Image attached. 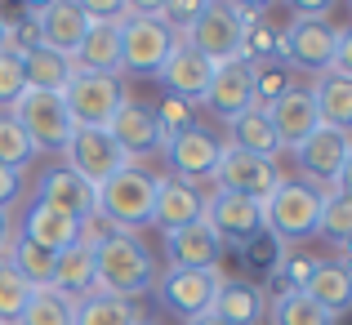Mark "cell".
<instances>
[{
  "label": "cell",
  "mask_w": 352,
  "mask_h": 325,
  "mask_svg": "<svg viewBox=\"0 0 352 325\" xmlns=\"http://www.w3.org/2000/svg\"><path fill=\"white\" fill-rule=\"evenodd\" d=\"M156 276H161V263L134 232H112L107 240L94 245L98 290L120 294V299H143L147 290H156Z\"/></svg>",
  "instance_id": "1"
},
{
  "label": "cell",
  "mask_w": 352,
  "mask_h": 325,
  "mask_svg": "<svg viewBox=\"0 0 352 325\" xmlns=\"http://www.w3.org/2000/svg\"><path fill=\"white\" fill-rule=\"evenodd\" d=\"M258 18V9L250 5H228V0H206V9L197 14V23L179 36L188 49H197L206 63H245V27Z\"/></svg>",
  "instance_id": "2"
},
{
  "label": "cell",
  "mask_w": 352,
  "mask_h": 325,
  "mask_svg": "<svg viewBox=\"0 0 352 325\" xmlns=\"http://www.w3.org/2000/svg\"><path fill=\"white\" fill-rule=\"evenodd\" d=\"M321 205H326V192L321 188H312L303 179H281L276 192L263 197V232L276 236L281 245L308 240V236H317Z\"/></svg>",
  "instance_id": "3"
},
{
  "label": "cell",
  "mask_w": 352,
  "mask_h": 325,
  "mask_svg": "<svg viewBox=\"0 0 352 325\" xmlns=\"http://www.w3.org/2000/svg\"><path fill=\"white\" fill-rule=\"evenodd\" d=\"M156 210V174H147L143 165H120L112 179L98 188V218L112 223L116 232L147 227Z\"/></svg>",
  "instance_id": "4"
},
{
  "label": "cell",
  "mask_w": 352,
  "mask_h": 325,
  "mask_svg": "<svg viewBox=\"0 0 352 325\" xmlns=\"http://www.w3.org/2000/svg\"><path fill=\"white\" fill-rule=\"evenodd\" d=\"M174 45H179V32H170L156 14L134 5V14L120 23V71L156 76L165 67V58L174 54Z\"/></svg>",
  "instance_id": "5"
},
{
  "label": "cell",
  "mask_w": 352,
  "mask_h": 325,
  "mask_svg": "<svg viewBox=\"0 0 352 325\" xmlns=\"http://www.w3.org/2000/svg\"><path fill=\"white\" fill-rule=\"evenodd\" d=\"M335 49H339V27L321 14H299L281 32V63L303 71V76H326L335 67Z\"/></svg>",
  "instance_id": "6"
},
{
  "label": "cell",
  "mask_w": 352,
  "mask_h": 325,
  "mask_svg": "<svg viewBox=\"0 0 352 325\" xmlns=\"http://www.w3.org/2000/svg\"><path fill=\"white\" fill-rule=\"evenodd\" d=\"M14 120L23 125V134L32 138L36 156L41 152H63L72 138V116H67V103L63 94H45V89H27L23 98L14 103Z\"/></svg>",
  "instance_id": "7"
},
{
  "label": "cell",
  "mask_w": 352,
  "mask_h": 325,
  "mask_svg": "<svg viewBox=\"0 0 352 325\" xmlns=\"http://www.w3.org/2000/svg\"><path fill=\"white\" fill-rule=\"evenodd\" d=\"M63 103L76 129H107V120L125 103V85L120 76H94V71H76L72 85L63 89Z\"/></svg>",
  "instance_id": "8"
},
{
  "label": "cell",
  "mask_w": 352,
  "mask_h": 325,
  "mask_svg": "<svg viewBox=\"0 0 352 325\" xmlns=\"http://www.w3.org/2000/svg\"><path fill=\"white\" fill-rule=\"evenodd\" d=\"M63 165L98 192L120 170V165H129V161H125V152L112 143L107 129H72L67 147H63Z\"/></svg>",
  "instance_id": "9"
},
{
  "label": "cell",
  "mask_w": 352,
  "mask_h": 325,
  "mask_svg": "<svg viewBox=\"0 0 352 325\" xmlns=\"http://www.w3.org/2000/svg\"><path fill=\"white\" fill-rule=\"evenodd\" d=\"M219 272H192V267H165L156 276V290H161V308L174 312L183 321H197L214 308V294H219Z\"/></svg>",
  "instance_id": "10"
},
{
  "label": "cell",
  "mask_w": 352,
  "mask_h": 325,
  "mask_svg": "<svg viewBox=\"0 0 352 325\" xmlns=\"http://www.w3.org/2000/svg\"><path fill=\"white\" fill-rule=\"evenodd\" d=\"M214 183H219V192L263 201L267 192H276L281 170H276V161H267V156H250V152H236V147H223V156H219V165H214Z\"/></svg>",
  "instance_id": "11"
},
{
  "label": "cell",
  "mask_w": 352,
  "mask_h": 325,
  "mask_svg": "<svg viewBox=\"0 0 352 325\" xmlns=\"http://www.w3.org/2000/svg\"><path fill=\"white\" fill-rule=\"evenodd\" d=\"M348 152H352V134L317 125L299 147H294V161H299V170H303V183H312V188H335Z\"/></svg>",
  "instance_id": "12"
},
{
  "label": "cell",
  "mask_w": 352,
  "mask_h": 325,
  "mask_svg": "<svg viewBox=\"0 0 352 325\" xmlns=\"http://www.w3.org/2000/svg\"><path fill=\"white\" fill-rule=\"evenodd\" d=\"M206 223L219 232L223 245H250L254 236H263V201L232 197V192H210L206 197Z\"/></svg>",
  "instance_id": "13"
},
{
  "label": "cell",
  "mask_w": 352,
  "mask_h": 325,
  "mask_svg": "<svg viewBox=\"0 0 352 325\" xmlns=\"http://www.w3.org/2000/svg\"><path fill=\"white\" fill-rule=\"evenodd\" d=\"M27 14H32L36 36H41L45 49L67 54V58L80 49V41H85V32H89V18H85V9H80V0H45V5H32Z\"/></svg>",
  "instance_id": "14"
},
{
  "label": "cell",
  "mask_w": 352,
  "mask_h": 325,
  "mask_svg": "<svg viewBox=\"0 0 352 325\" xmlns=\"http://www.w3.org/2000/svg\"><path fill=\"white\" fill-rule=\"evenodd\" d=\"M36 201L50 205V210H58V214H67V218H76L80 227L98 214V192L89 188L85 179H76L67 165H54V170L41 174V183H36Z\"/></svg>",
  "instance_id": "15"
},
{
  "label": "cell",
  "mask_w": 352,
  "mask_h": 325,
  "mask_svg": "<svg viewBox=\"0 0 352 325\" xmlns=\"http://www.w3.org/2000/svg\"><path fill=\"white\" fill-rule=\"evenodd\" d=\"M107 134H112V143L125 152V161H134V156H152V152H165L156 107L134 103V98H125V103H120V111L107 120Z\"/></svg>",
  "instance_id": "16"
},
{
  "label": "cell",
  "mask_w": 352,
  "mask_h": 325,
  "mask_svg": "<svg viewBox=\"0 0 352 325\" xmlns=\"http://www.w3.org/2000/svg\"><path fill=\"white\" fill-rule=\"evenodd\" d=\"M201 103L210 107V116L219 120H236L241 111L254 107V76H250V63H219L210 71V85H206V98Z\"/></svg>",
  "instance_id": "17"
},
{
  "label": "cell",
  "mask_w": 352,
  "mask_h": 325,
  "mask_svg": "<svg viewBox=\"0 0 352 325\" xmlns=\"http://www.w3.org/2000/svg\"><path fill=\"white\" fill-rule=\"evenodd\" d=\"M165 156H170L174 179L201 183V179H214V165H219V156H223V143H219L206 125H192V129H183L174 143H165Z\"/></svg>",
  "instance_id": "18"
},
{
  "label": "cell",
  "mask_w": 352,
  "mask_h": 325,
  "mask_svg": "<svg viewBox=\"0 0 352 325\" xmlns=\"http://www.w3.org/2000/svg\"><path fill=\"white\" fill-rule=\"evenodd\" d=\"M165 254L170 267H192V272H219V258H223V240L210 227L206 218L188 223L179 232H165Z\"/></svg>",
  "instance_id": "19"
},
{
  "label": "cell",
  "mask_w": 352,
  "mask_h": 325,
  "mask_svg": "<svg viewBox=\"0 0 352 325\" xmlns=\"http://www.w3.org/2000/svg\"><path fill=\"white\" fill-rule=\"evenodd\" d=\"M197 218H206V197H201L197 183L174 179V174L156 179V210H152L156 227L179 232V227H188V223H197Z\"/></svg>",
  "instance_id": "20"
},
{
  "label": "cell",
  "mask_w": 352,
  "mask_h": 325,
  "mask_svg": "<svg viewBox=\"0 0 352 325\" xmlns=\"http://www.w3.org/2000/svg\"><path fill=\"white\" fill-rule=\"evenodd\" d=\"M267 125L276 134V147H299L312 129L321 125L317 120V103H312V89L308 85H294L290 94H281L272 107H267Z\"/></svg>",
  "instance_id": "21"
},
{
  "label": "cell",
  "mask_w": 352,
  "mask_h": 325,
  "mask_svg": "<svg viewBox=\"0 0 352 325\" xmlns=\"http://www.w3.org/2000/svg\"><path fill=\"white\" fill-rule=\"evenodd\" d=\"M210 71H214V63H206L197 49H188V45H174V54L165 58V67L156 71L165 85V94L170 98H183V103L197 107L201 98H206V85H210Z\"/></svg>",
  "instance_id": "22"
},
{
  "label": "cell",
  "mask_w": 352,
  "mask_h": 325,
  "mask_svg": "<svg viewBox=\"0 0 352 325\" xmlns=\"http://www.w3.org/2000/svg\"><path fill=\"white\" fill-rule=\"evenodd\" d=\"M14 232L23 240H32V245L50 249V254H63L67 245L80 240V223L67 218V214H58V210H50V205H41V201L27 205V214H23V223H18Z\"/></svg>",
  "instance_id": "23"
},
{
  "label": "cell",
  "mask_w": 352,
  "mask_h": 325,
  "mask_svg": "<svg viewBox=\"0 0 352 325\" xmlns=\"http://www.w3.org/2000/svg\"><path fill=\"white\" fill-rule=\"evenodd\" d=\"M54 294H63L67 303H80L85 294L98 290L94 281V245H85V240H76V245H67L58 258H54V281H50Z\"/></svg>",
  "instance_id": "24"
},
{
  "label": "cell",
  "mask_w": 352,
  "mask_h": 325,
  "mask_svg": "<svg viewBox=\"0 0 352 325\" xmlns=\"http://www.w3.org/2000/svg\"><path fill=\"white\" fill-rule=\"evenodd\" d=\"M76 71L94 76H120V23H89L80 49L72 54Z\"/></svg>",
  "instance_id": "25"
},
{
  "label": "cell",
  "mask_w": 352,
  "mask_h": 325,
  "mask_svg": "<svg viewBox=\"0 0 352 325\" xmlns=\"http://www.w3.org/2000/svg\"><path fill=\"white\" fill-rule=\"evenodd\" d=\"M210 312L228 325H258L267 317V294L254 281H241V276L236 281H219V294H214Z\"/></svg>",
  "instance_id": "26"
},
{
  "label": "cell",
  "mask_w": 352,
  "mask_h": 325,
  "mask_svg": "<svg viewBox=\"0 0 352 325\" xmlns=\"http://www.w3.org/2000/svg\"><path fill=\"white\" fill-rule=\"evenodd\" d=\"M299 294H308L317 308H326L330 317H344L352 312V272L344 263H335V258H321L317 272H312V281L303 285Z\"/></svg>",
  "instance_id": "27"
},
{
  "label": "cell",
  "mask_w": 352,
  "mask_h": 325,
  "mask_svg": "<svg viewBox=\"0 0 352 325\" xmlns=\"http://www.w3.org/2000/svg\"><path fill=\"white\" fill-rule=\"evenodd\" d=\"M312 89V103H317V120L326 129H339V134H352V80L339 76V71H326L317 76Z\"/></svg>",
  "instance_id": "28"
},
{
  "label": "cell",
  "mask_w": 352,
  "mask_h": 325,
  "mask_svg": "<svg viewBox=\"0 0 352 325\" xmlns=\"http://www.w3.org/2000/svg\"><path fill=\"white\" fill-rule=\"evenodd\" d=\"M143 321V303L120 299V294L94 290L72 308V325H138Z\"/></svg>",
  "instance_id": "29"
},
{
  "label": "cell",
  "mask_w": 352,
  "mask_h": 325,
  "mask_svg": "<svg viewBox=\"0 0 352 325\" xmlns=\"http://www.w3.org/2000/svg\"><path fill=\"white\" fill-rule=\"evenodd\" d=\"M23 71H27V89H45V94H63L76 76V63L67 54H54L45 45L23 54Z\"/></svg>",
  "instance_id": "30"
},
{
  "label": "cell",
  "mask_w": 352,
  "mask_h": 325,
  "mask_svg": "<svg viewBox=\"0 0 352 325\" xmlns=\"http://www.w3.org/2000/svg\"><path fill=\"white\" fill-rule=\"evenodd\" d=\"M54 258H58V254H50V249L23 240L18 232H14V240L5 245V263L23 276L32 290H50V281H54Z\"/></svg>",
  "instance_id": "31"
},
{
  "label": "cell",
  "mask_w": 352,
  "mask_h": 325,
  "mask_svg": "<svg viewBox=\"0 0 352 325\" xmlns=\"http://www.w3.org/2000/svg\"><path fill=\"white\" fill-rule=\"evenodd\" d=\"M228 134H232V143H228V147L250 152V156H267V161H272L276 134H272V125H267V111L263 107H250V111H241L236 120H228Z\"/></svg>",
  "instance_id": "32"
},
{
  "label": "cell",
  "mask_w": 352,
  "mask_h": 325,
  "mask_svg": "<svg viewBox=\"0 0 352 325\" xmlns=\"http://www.w3.org/2000/svg\"><path fill=\"white\" fill-rule=\"evenodd\" d=\"M267 312H272V325H335V317L326 308H317L299 290H281L276 303H267Z\"/></svg>",
  "instance_id": "33"
},
{
  "label": "cell",
  "mask_w": 352,
  "mask_h": 325,
  "mask_svg": "<svg viewBox=\"0 0 352 325\" xmlns=\"http://www.w3.org/2000/svg\"><path fill=\"white\" fill-rule=\"evenodd\" d=\"M317 236L339 245V249L352 245V197L326 192V205H321V218H317Z\"/></svg>",
  "instance_id": "34"
},
{
  "label": "cell",
  "mask_w": 352,
  "mask_h": 325,
  "mask_svg": "<svg viewBox=\"0 0 352 325\" xmlns=\"http://www.w3.org/2000/svg\"><path fill=\"white\" fill-rule=\"evenodd\" d=\"M72 308H76V303H67L54 290H32L23 317H18L14 325H72Z\"/></svg>",
  "instance_id": "35"
},
{
  "label": "cell",
  "mask_w": 352,
  "mask_h": 325,
  "mask_svg": "<svg viewBox=\"0 0 352 325\" xmlns=\"http://www.w3.org/2000/svg\"><path fill=\"white\" fill-rule=\"evenodd\" d=\"M32 161H36L32 138L23 134V125L14 120V111H0V165L23 174V165H32Z\"/></svg>",
  "instance_id": "36"
},
{
  "label": "cell",
  "mask_w": 352,
  "mask_h": 325,
  "mask_svg": "<svg viewBox=\"0 0 352 325\" xmlns=\"http://www.w3.org/2000/svg\"><path fill=\"white\" fill-rule=\"evenodd\" d=\"M250 76H254V107H272L281 94H290L294 80L285 63H250Z\"/></svg>",
  "instance_id": "37"
},
{
  "label": "cell",
  "mask_w": 352,
  "mask_h": 325,
  "mask_svg": "<svg viewBox=\"0 0 352 325\" xmlns=\"http://www.w3.org/2000/svg\"><path fill=\"white\" fill-rule=\"evenodd\" d=\"M27 299H32V285H27L9 263H0V325H14L23 317Z\"/></svg>",
  "instance_id": "38"
},
{
  "label": "cell",
  "mask_w": 352,
  "mask_h": 325,
  "mask_svg": "<svg viewBox=\"0 0 352 325\" xmlns=\"http://www.w3.org/2000/svg\"><path fill=\"white\" fill-rule=\"evenodd\" d=\"M27 94V71H23V54L0 49V111H14V103Z\"/></svg>",
  "instance_id": "39"
},
{
  "label": "cell",
  "mask_w": 352,
  "mask_h": 325,
  "mask_svg": "<svg viewBox=\"0 0 352 325\" xmlns=\"http://www.w3.org/2000/svg\"><path fill=\"white\" fill-rule=\"evenodd\" d=\"M156 120H161V138L165 143H174V138L183 134V129H192L197 120H192V103H183V98H161V107H156Z\"/></svg>",
  "instance_id": "40"
},
{
  "label": "cell",
  "mask_w": 352,
  "mask_h": 325,
  "mask_svg": "<svg viewBox=\"0 0 352 325\" xmlns=\"http://www.w3.org/2000/svg\"><path fill=\"white\" fill-rule=\"evenodd\" d=\"M241 254H245V263H254L258 272H272V276H276V267L285 263V245L276 236H267V232L254 236L250 245H241Z\"/></svg>",
  "instance_id": "41"
},
{
  "label": "cell",
  "mask_w": 352,
  "mask_h": 325,
  "mask_svg": "<svg viewBox=\"0 0 352 325\" xmlns=\"http://www.w3.org/2000/svg\"><path fill=\"white\" fill-rule=\"evenodd\" d=\"M317 263L321 258H312V254H294V258H285L276 272H281V290H303V285L312 281V272H317Z\"/></svg>",
  "instance_id": "42"
},
{
  "label": "cell",
  "mask_w": 352,
  "mask_h": 325,
  "mask_svg": "<svg viewBox=\"0 0 352 325\" xmlns=\"http://www.w3.org/2000/svg\"><path fill=\"white\" fill-rule=\"evenodd\" d=\"M80 9L89 23H125L134 14V5H125V0H80Z\"/></svg>",
  "instance_id": "43"
},
{
  "label": "cell",
  "mask_w": 352,
  "mask_h": 325,
  "mask_svg": "<svg viewBox=\"0 0 352 325\" xmlns=\"http://www.w3.org/2000/svg\"><path fill=\"white\" fill-rule=\"evenodd\" d=\"M18 197H23V174L0 165V210H14Z\"/></svg>",
  "instance_id": "44"
},
{
  "label": "cell",
  "mask_w": 352,
  "mask_h": 325,
  "mask_svg": "<svg viewBox=\"0 0 352 325\" xmlns=\"http://www.w3.org/2000/svg\"><path fill=\"white\" fill-rule=\"evenodd\" d=\"M330 71H339V76L352 80V27L339 32V49H335V67H330Z\"/></svg>",
  "instance_id": "45"
},
{
  "label": "cell",
  "mask_w": 352,
  "mask_h": 325,
  "mask_svg": "<svg viewBox=\"0 0 352 325\" xmlns=\"http://www.w3.org/2000/svg\"><path fill=\"white\" fill-rule=\"evenodd\" d=\"M335 192H344V197H352V152H348L344 170H339V183H335Z\"/></svg>",
  "instance_id": "46"
},
{
  "label": "cell",
  "mask_w": 352,
  "mask_h": 325,
  "mask_svg": "<svg viewBox=\"0 0 352 325\" xmlns=\"http://www.w3.org/2000/svg\"><path fill=\"white\" fill-rule=\"evenodd\" d=\"M14 240V218H9V210H0V249Z\"/></svg>",
  "instance_id": "47"
},
{
  "label": "cell",
  "mask_w": 352,
  "mask_h": 325,
  "mask_svg": "<svg viewBox=\"0 0 352 325\" xmlns=\"http://www.w3.org/2000/svg\"><path fill=\"white\" fill-rule=\"evenodd\" d=\"M188 325H228V321H219L214 312H206V317H197V321H188Z\"/></svg>",
  "instance_id": "48"
},
{
  "label": "cell",
  "mask_w": 352,
  "mask_h": 325,
  "mask_svg": "<svg viewBox=\"0 0 352 325\" xmlns=\"http://www.w3.org/2000/svg\"><path fill=\"white\" fill-rule=\"evenodd\" d=\"M5 23L9 18H5V9H0V49H5Z\"/></svg>",
  "instance_id": "49"
},
{
  "label": "cell",
  "mask_w": 352,
  "mask_h": 325,
  "mask_svg": "<svg viewBox=\"0 0 352 325\" xmlns=\"http://www.w3.org/2000/svg\"><path fill=\"white\" fill-rule=\"evenodd\" d=\"M344 254H348V258H344V267H348V272H352V245L344 249Z\"/></svg>",
  "instance_id": "50"
},
{
  "label": "cell",
  "mask_w": 352,
  "mask_h": 325,
  "mask_svg": "<svg viewBox=\"0 0 352 325\" xmlns=\"http://www.w3.org/2000/svg\"><path fill=\"white\" fill-rule=\"evenodd\" d=\"M138 325H156V321H147V317H143V321H138Z\"/></svg>",
  "instance_id": "51"
},
{
  "label": "cell",
  "mask_w": 352,
  "mask_h": 325,
  "mask_svg": "<svg viewBox=\"0 0 352 325\" xmlns=\"http://www.w3.org/2000/svg\"><path fill=\"white\" fill-rule=\"evenodd\" d=\"M0 263H5V249H0Z\"/></svg>",
  "instance_id": "52"
}]
</instances>
